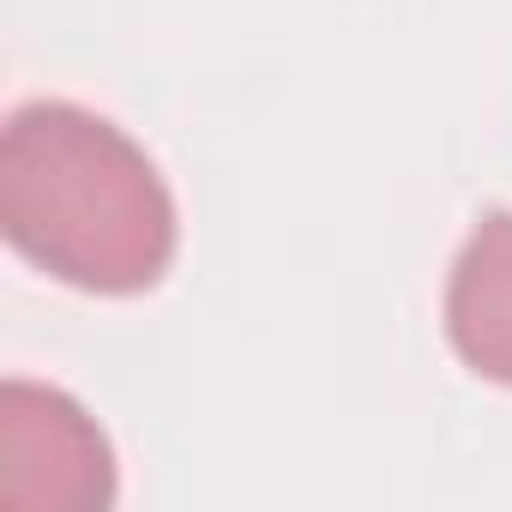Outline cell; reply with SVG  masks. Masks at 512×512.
I'll use <instances>...</instances> for the list:
<instances>
[{"label":"cell","mask_w":512,"mask_h":512,"mask_svg":"<svg viewBox=\"0 0 512 512\" xmlns=\"http://www.w3.org/2000/svg\"><path fill=\"white\" fill-rule=\"evenodd\" d=\"M0 229L31 266L91 296H139L175 260V199L157 163L79 103L13 109Z\"/></svg>","instance_id":"cell-1"},{"label":"cell","mask_w":512,"mask_h":512,"mask_svg":"<svg viewBox=\"0 0 512 512\" xmlns=\"http://www.w3.org/2000/svg\"><path fill=\"white\" fill-rule=\"evenodd\" d=\"M115 500V452L103 428L55 386H0V506L7 512H103Z\"/></svg>","instance_id":"cell-2"},{"label":"cell","mask_w":512,"mask_h":512,"mask_svg":"<svg viewBox=\"0 0 512 512\" xmlns=\"http://www.w3.org/2000/svg\"><path fill=\"white\" fill-rule=\"evenodd\" d=\"M446 338L494 386H512V211H494L458 247L446 284Z\"/></svg>","instance_id":"cell-3"}]
</instances>
